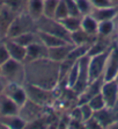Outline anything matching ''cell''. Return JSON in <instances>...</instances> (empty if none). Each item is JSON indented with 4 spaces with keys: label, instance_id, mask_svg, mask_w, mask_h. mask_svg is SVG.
<instances>
[{
    "label": "cell",
    "instance_id": "obj_3",
    "mask_svg": "<svg viewBox=\"0 0 118 129\" xmlns=\"http://www.w3.org/2000/svg\"><path fill=\"white\" fill-rule=\"evenodd\" d=\"M37 30L36 21L27 12H20L16 14L12 23L9 24L5 39H14L27 31Z\"/></svg>",
    "mask_w": 118,
    "mask_h": 129
},
{
    "label": "cell",
    "instance_id": "obj_37",
    "mask_svg": "<svg viewBox=\"0 0 118 129\" xmlns=\"http://www.w3.org/2000/svg\"><path fill=\"white\" fill-rule=\"evenodd\" d=\"M111 1L115 4V5H117V6H118V0H111Z\"/></svg>",
    "mask_w": 118,
    "mask_h": 129
},
{
    "label": "cell",
    "instance_id": "obj_39",
    "mask_svg": "<svg viewBox=\"0 0 118 129\" xmlns=\"http://www.w3.org/2000/svg\"><path fill=\"white\" fill-rule=\"evenodd\" d=\"M0 75H1V66H0Z\"/></svg>",
    "mask_w": 118,
    "mask_h": 129
},
{
    "label": "cell",
    "instance_id": "obj_10",
    "mask_svg": "<svg viewBox=\"0 0 118 129\" xmlns=\"http://www.w3.org/2000/svg\"><path fill=\"white\" fill-rule=\"evenodd\" d=\"M118 75V45L116 43H113L110 50L109 57L106 60L105 69L103 72V79L104 81L112 80L116 79Z\"/></svg>",
    "mask_w": 118,
    "mask_h": 129
},
{
    "label": "cell",
    "instance_id": "obj_17",
    "mask_svg": "<svg viewBox=\"0 0 118 129\" xmlns=\"http://www.w3.org/2000/svg\"><path fill=\"white\" fill-rule=\"evenodd\" d=\"M4 43H5L7 50H8L11 58L23 62L24 58H26V51H27L26 47L21 45L20 43H18L13 39H5Z\"/></svg>",
    "mask_w": 118,
    "mask_h": 129
},
{
    "label": "cell",
    "instance_id": "obj_38",
    "mask_svg": "<svg viewBox=\"0 0 118 129\" xmlns=\"http://www.w3.org/2000/svg\"><path fill=\"white\" fill-rule=\"evenodd\" d=\"M116 80H117V81H118V75H117V77H116Z\"/></svg>",
    "mask_w": 118,
    "mask_h": 129
},
{
    "label": "cell",
    "instance_id": "obj_19",
    "mask_svg": "<svg viewBox=\"0 0 118 129\" xmlns=\"http://www.w3.org/2000/svg\"><path fill=\"white\" fill-rule=\"evenodd\" d=\"M26 121L19 114L8 115V116H0V124L9 129H24Z\"/></svg>",
    "mask_w": 118,
    "mask_h": 129
},
{
    "label": "cell",
    "instance_id": "obj_12",
    "mask_svg": "<svg viewBox=\"0 0 118 129\" xmlns=\"http://www.w3.org/2000/svg\"><path fill=\"white\" fill-rule=\"evenodd\" d=\"M12 100H14L19 106H22L24 102L28 100L26 90L23 87V84H18V83H8L5 88V92Z\"/></svg>",
    "mask_w": 118,
    "mask_h": 129
},
{
    "label": "cell",
    "instance_id": "obj_20",
    "mask_svg": "<svg viewBox=\"0 0 118 129\" xmlns=\"http://www.w3.org/2000/svg\"><path fill=\"white\" fill-rule=\"evenodd\" d=\"M37 34H38V37L42 41V43H44L46 45V48H53V47H58V45L67 43L62 37L50 33H46V31H43V30H37Z\"/></svg>",
    "mask_w": 118,
    "mask_h": 129
},
{
    "label": "cell",
    "instance_id": "obj_6",
    "mask_svg": "<svg viewBox=\"0 0 118 129\" xmlns=\"http://www.w3.org/2000/svg\"><path fill=\"white\" fill-rule=\"evenodd\" d=\"M111 47L108 50L103 51V52L96 54L94 56H89V63H88L89 83L95 80V79H97L101 76H103V72H104V69H105V64H106V60H108V57H109Z\"/></svg>",
    "mask_w": 118,
    "mask_h": 129
},
{
    "label": "cell",
    "instance_id": "obj_34",
    "mask_svg": "<svg viewBox=\"0 0 118 129\" xmlns=\"http://www.w3.org/2000/svg\"><path fill=\"white\" fill-rule=\"evenodd\" d=\"M93 7H108V6H113L115 4L111 0H90Z\"/></svg>",
    "mask_w": 118,
    "mask_h": 129
},
{
    "label": "cell",
    "instance_id": "obj_35",
    "mask_svg": "<svg viewBox=\"0 0 118 129\" xmlns=\"http://www.w3.org/2000/svg\"><path fill=\"white\" fill-rule=\"evenodd\" d=\"M8 83H9V81L7 80V79L5 78L3 75H0V94L5 92V88H6V86H7V84H8Z\"/></svg>",
    "mask_w": 118,
    "mask_h": 129
},
{
    "label": "cell",
    "instance_id": "obj_8",
    "mask_svg": "<svg viewBox=\"0 0 118 129\" xmlns=\"http://www.w3.org/2000/svg\"><path fill=\"white\" fill-rule=\"evenodd\" d=\"M47 108L49 107L41 106V105H38V104H36V102L28 99L23 105L20 107L19 115H20L26 122H30V121L35 120V119H38L42 115H44L45 113H46Z\"/></svg>",
    "mask_w": 118,
    "mask_h": 129
},
{
    "label": "cell",
    "instance_id": "obj_21",
    "mask_svg": "<svg viewBox=\"0 0 118 129\" xmlns=\"http://www.w3.org/2000/svg\"><path fill=\"white\" fill-rule=\"evenodd\" d=\"M43 5L44 0H28L26 5V12L36 21L43 16Z\"/></svg>",
    "mask_w": 118,
    "mask_h": 129
},
{
    "label": "cell",
    "instance_id": "obj_30",
    "mask_svg": "<svg viewBox=\"0 0 118 129\" xmlns=\"http://www.w3.org/2000/svg\"><path fill=\"white\" fill-rule=\"evenodd\" d=\"M80 109H81V114H82V120L83 122L87 121L88 119L94 115V109H93L90 106H89L88 102H83V104H80Z\"/></svg>",
    "mask_w": 118,
    "mask_h": 129
},
{
    "label": "cell",
    "instance_id": "obj_27",
    "mask_svg": "<svg viewBox=\"0 0 118 129\" xmlns=\"http://www.w3.org/2000/svg\"><path fill=\"white\" fill-rule=\"evenodd\" d=\"M88 104H89V106L94 109V112L100 111V109H102V108H104L106 106L105 101H104V98H103V95L101 94V92L97 93L96 95H94L93 98H90Z\"/></svg>",
    "mask_w": 118,
    "mask_h": 129
},
{
    "label": "cell",
    "instance_id": "obj_28",
    "mask_svg": "<svg viewBox=\"0 0 118 129\" xmlns=\"http://www.w3.org/2000/svg\"><path fill=\"white\" fill-rule=\"evenodd\" d=\"M68 9H67V5H66L65 0H59L58 6L56 9V14H54V19L60 21L63 19H65L68 16Z\"/></svg>",
    "mask_w": 118,
    "mask_h": 129
},
{
    "label": "cell",
    "instance_id": "obj_26",
    "mask_svg": "<svg viewBox=\"0 0 118 129\" xmlns=\"http://www.w3.org/2000/svg\"><path fill=\"white\" fill-rule=\"evenodd\" d=\"M59 0H44L43 5V16L49 19H54L56 9L58 6Z\"/></svg>",
    "mask_w": 118,
    "mask_h": 129
},
{
    "label": "cell",
    "instance_id": "obj_18",
    "mask_svg": "<svg viewBox=\"0 0 118 129\" xmlns=\"http://www.w3.org/2000/svg\"><path fill=\"white\" fill-rule=\"evenodd\" d=\"M71 37H72V43H73L74 45H81V44H90L92 45L93 43L98 39V35L89 34L80 28V29L71 33Z\"/></svg>",
    "mask_w": 118,
    "mask_h": 129
},
{
    "label": "cell",
    "instance_id": "obj_25",
    "mask_svg": "<svg viewBox=\"0 0 118 129\" xmlns=\"http://www.w3.org/2000/svg\"><path fill=\"white\" fill-rule=\"evenodd\" d=\"M115 30V23L113 20H106V21H101L98 22V29H97V35L101 37H108L111 36V34Z\"/></svg>",
    "mask_w": 118,
    "mask_h": 129
},
{
    "label": "cell",
    "instance_id": "obj_11",
    "mask_svg": "<svg viewBox=\"0 0 118 129\" xmlns=\"http://www.w3.org/2000/svg\"><path fill=\"white\" fill-rule=\"evenodd\" d=\"M26 49V58H24L23 63H28V62H33V60L47 57V48L44 43H42L41 40L29 44Z\"/></svg>",
    "mask_w": 118,
    "mask_h": 129
},
{
    "label": "cell",
    "instance_id": "obj_13",
    "mask_svg": "<svg viewBox=\"0 0 118 129\" xmlns=\"http://www.w3.org/2000/svg\"><path fill=\"white\" fill-rule=\"evenodd\" d=\"M103 81H104L103 76H101V77H98L97 79L90 81V83L88 84V86L86 87V90L78 96V105L83 104V102H88L90 98H93L94 95H96L97 93H100Z\"/></svg>",
    "mask_w": 118,
    "mask_h": 129
},
{
    "label": "cell",
    "instance_id": "obj_7",
    "mask_svg": "<svg viewBox=\"0 0 118 129\" xmlns=\"http://www.w3.org/2000/svg\"><path fill=\"white\" fill-rule=\"evenodd\" d=\"M88 63H89L88 54L82 56V57L79 59V77H78L75 84L72 87V91H73L78 96L86 90V87L88 86V84H89Z\"/></svg>",
    "mask_w": 118,
    "mask_h": 129
},
{
    "label": "cell",
    "instance_id": "obj_32",
    "mask_svg": "<svg viewBox=\"0 0 118 129\" xmlns=\"http://www.w3.org/2000/svg\"><path fill=\"white\" fill-rule=\"evenodd\" d=\"M9 58H11V56H9V52L7 50L6 45H5L4 41H0V66L5 62H7Z\"/></svg>",
    "mask_w": 118,
    "mask_h": 129
},
{
    "label": "cell",
    "instance_id": "obj_2",
    "mask_svg": "<svg viewBox=\"0 0 118 129\" xmlns=\"http://www.w3.org/2000/svg\"><path fill=\"white\" fill-rule=\"evenodd\" d=\"M23 87L29 100L44 107H50L51 105H54V101L57 99L56 90H49L30 83H24Z\"/></svg>",
    "mask_w": 118,
    "mask_h": 129
},
{
    "label": "cell",
    "instance_id": "obj_22",
    "mask_svg": "<svg viewBox=\"0 0 118 129\" xmlns=\"http://www.w3.org/2000/svg\"><path fill=\"white\" fill-rule=\"evenodd\" d=\"M81 29L93 35H97L98 21H96L90 14L83 15L81 19Z\"/></svg>",
    "mask_w": 118,
    "mask_h": 129
},
{
    "label": "cell",
    "instance_id": "obj_23",
    "mask_svg": "<svg viewBox=\"0 0 118 129\" xmlns=\"http://www.w3.org/2000/svg\"><path fill=\"white\" fill-rule=\"evenodd\" d=\"M13 40L27 48L31 43L36 42V41H39V37H38V34H37V30H31V31H27V33H23L21 35L16 36Z\"/></svg>",
    "mask_w": 118,
    "mask_h": 129
},
{
    "label": "cell",
    "instance_id": "obj_16",
    "mask_svg": "<svg viewBox=\"0 0 118 129\" xmlns=\"http://www.w3.org/2000/svg\"><path fill=\"white\" fill-rule=\"evenodd\" d=\"M73 48L74 44H72V43H65V44L58 45V47L47 48V58L60 63L67 57V55L71 52Z\"/></svg>",
    "mask_w": 118,
    "mask_h": 129
},
{
    "label": "cell",
    "instance_id": "obj_4",
    "mask_svg": "<svg viewBox=\"0 0 118 129\" xmlns=\"http://www.w3.org/2000/svg\"><path fill=\"white\" fill-rule=\"evenodd\" d=\"M36 28H37V30H43V31L59 36L63 40H65L67 43H72L71 33L60 23V21L56 20V19H49L45 16H42L38 20H36Z\"/></svg>",
    "mask_w": 118,
    "mask_h": 129
},
{
    "label": "cell",
    "instance_id": "obj_31",
    "mask_svg": "<svg viewBox=\"0 0 118 129\" xmlns=\"http://www.w3.org/2000/svg\"><path fill=\"white\" fill-rule=\"evenodd\" d=\"M66 5H67V9H68V14L72 16H82L80 13L78 5L75 3V0H65Z\"/></svg>",
    "mask_w": 118,
    "mask_h": 129
},
{
    "label": "cell",
    "instance_id": "obj_14",
    "mask_svg": "<svg viewBox=\"0 0 118 129\" xmlns=\"http://www.w3.org/2000/svg\"><path fill=\"white\" fill-rule=\"evenodd\" d=\"M90 15L96 21H106V20H113L118 15V6H108V7H93Z\"/></svg>",
    "mask_w": 118,
    "mask_h": 129
},
{
    "label": "cell",
    "instance_id": "obj_1",
    "mask_svg": "<svg viewBox=\"0 0 118 129\" xmlns=\"http://www.w3.org/2000/svg\"><path fill=\"white\" fill-rule=\"evenodd\" d=\"M59 65L60 63L47 57L24 63V83L38 85L49 90H56L59 85Z\"/></svg>",
    "mask_w": 118,
    "mask_h": 129
},
{
    "label": "cell",
    "instance_id": "obj_33",
    "mask_svg": "<svg viewBox=\"0 0 118 129\" xmlns=\"http://www.w3.org/2000/svg\"><path fill=\"white\" fill-rule=\"evenodd\" d=\"M85 128H87V129H102V126H101V123L98 122L97 119L93 115L90 119L85 121Z\"/></svg>",
    "mask_w": 118,
    "mask_h": 129
},
{
    "label": "cell",
    "instance_id": "obj_29",
    "mask_svg": "<svg viewBox=\"0 0 118 129\" xmlns=\"http://www.w3.org/2000/svg\"><path fill=\"white\" fill-rule=\"evenodd\" d=\"M75 3L78 5V8H79L81 15H87L90 14L93 9V5L90 3V0H75Z\"/></svg>",
    "mask_w": 118,
    "mask_h": 129
},
{
    "label": "cell",
    "instance_id": "obj_24",
    "mask_svg": "<svg viewBox=\"0 0 118 129\" xmlns=\"http://www.w3.org/2000/svg\"><path fill=\"white\" fill-rule=\"evenodd\" d=\"M81 19H82V16H72V15H68L67 18L60 20V23L70 33H73V31L81 28Z\"/></svg>",
    "mask_w": 118,
    "mask_h": 129
},
{
    "label": "cell",
    "instance_id": "obj_40",
    "mask_svg": "<svg viewBox=\"0 0 118 129\" xmlns=\"http://www.w3.org/2000/svg\"><path fill=\"white\" fill-rule=\"evenodd\" d=\"M24 1H26V3H27V1H28V0H24Z\"/></svg>",
    "mask_w": 118,
    "mask_h": 129
},
{
    "label": "cell",
    "instance_id": "obj_9",
    "mask_svg": "<svg viewBox=\"0 0 118 129\" xmlns=\"http://www.w3.org/2000/svg\"><path fill=\"white\" fill-rule=\"evenodd\" d=\"M101 94L103 95L108 107H115L118 104V81L116 79L103 81L101 87Z\"/></svg>",
    "mask_w": 118,
    "mask_h": 129
},
{
    "label": "cell",
    "instance_id": "obj_36",
    "mask_svg": "<svg viewBox=\"0 0 118 129\" xmlns=\"http://www.w3.org/2000/svg\"><path fill=\"white\" fill-rule=\"evenodd\" d=\"M109 129H118V121H116L115 123H112L111 126L109 127Z\"/></svg>",
    "mask_w": 118,
    "mask_h": 129
},
{
    "label": "cell",
    "instance_id": "obj_5",
    "mask_svg": "<svg viewBox=\"0 0 118 129\" xmlns=\"http://www.w3.org/2000/svg\"><path fill=\"white\" fill-rule=\"evenodd\" d=\"M1 75L9 83L24 84L26 72H24V63L20 60L9 58L7 62L1 65Z\"/></svg>",
    "mask_w": 118,
    "mask_h": 129
},
{
    "label": "cell",
    "instance_id": "obj_15",
    "mask_svg": "<svg viewBox=\"0 0 118 129\" xmlns=\"http://www.w3.org/2000/svg\"><path fill=\"white\" fill-rule=\"evenodd\" d=\"M20 106L9 98L6 93L0 94V116H8V115L19 114Z\"/></svg>",
    "mask_w": 118,
    "mask_h": 129
}]
</instances>
